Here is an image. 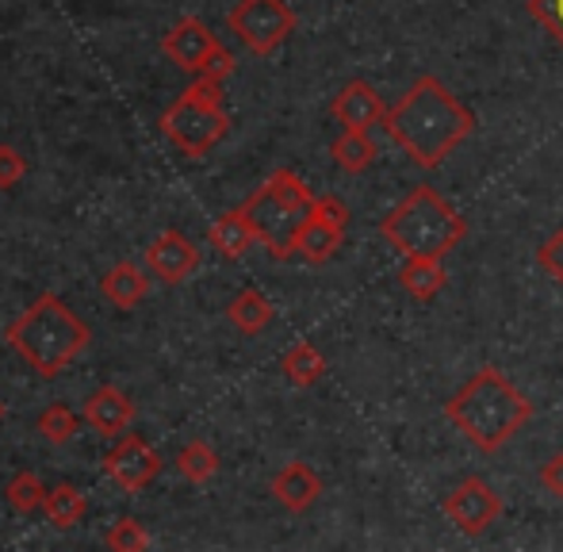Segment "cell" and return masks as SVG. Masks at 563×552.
I'll use <instances>...</instances> for the list:
<instances>
[{
  "mask_svg": "<svg viewBox=\"0 0 563 552\" xmlns=\"http://www.w3.org/2000/svg\"><path fill=\"white\" fill-rule=\"evenodd\" d=\"M384 131L395 146L418 165V169H438L441 162L475 131L472 108H464L445 81L438 77H418L407 97L387 108Z\"/></svg>",
  "mask_w": 563,
  "mask_h": 552,
  "instance_id": "6da1fadb",
  "label": "cell"
},
{
  "mask_svg": "<svg viewBox=\"0 0 563 552\" xmlns=\"http://www.w3.org/2000/svg\"><path fill=\"white\" fill-rule=\"evenodd\" d=\"M449 422L483 453H498L533 418V404L498 368H479L445 404Z\"/></svg>",
  "mask_w": 563,
  "mask_h": 552,
  "instance_id": "7a4b0ae2",
  "label": "cell"
},
{
  "mask_svg": "<svg viewBox=\"0 0 563 552\" xmlns=\"http://www.w3.org/2000/svg\"><path fill=\"white\" fill-rule=\"evenodd\" d=\"M4 338L38 376L54 380V376H62L85 350H89L92 330L69 311L66 299H58L54 291H43V296L8 327Z\"/></svg>",
  "mask_w": 563,
  "mask_h": 552,
  "instance_id": "3957f363",
  "label": "cell"
},
{
  "mask_svg": "<svg viewBox=\"0 0 563 552\" xmlns=\"http://www.w3.org/2000/svg\"><path fill=\"white\" fill-rule=\"evenodd\" d=\"M379 234L402 257H445L464 242L467 223L433 185H415L379 219Z\"/></svg>",
  "mask_w": 563,
  "mask_h": 552,
  "instance_id": "277c9868",
  "label": "cell"
},
{
  "mask_svg": "<svg viewBox=\"0 0 563 552\" xmlns=\"http://www.w3.org/2000/svg\"><path fill=\"white\" fill-rule=\"evenodd\" d=\"M238 211L253 227L261 246H268L276 262H288L296 254V234L314 211V196L291 169H276Z\"/></svg>",
  "mask_w": 563,
  "mask_h": 552,
  "instance_id": "5b68a950",
  "label": "cell"
},
{
  "mask_svg": "<svg viewBox=\"0 0 563 552\" xmlns=\"http://www.w3.org/2000/svg\"><path fill=\"white\" fill-rule=\"evenodd\" d=\"M162 135L188 157H203L208 150H216L230 131V115L223 108V81L211 77H196V85H188L177 100L169 104V112L162 115Z\"/></svg>",
  "mask_w": 563,
  "mask_h": 552,
  "instance_id": "8992f818",
  "label": "cell"
},
{
  "mask_svg": "<svg viewBox=\"0 0 563 552\" xmlns=\"http://www.w3.org/2000/svg\"><path fill=\"white\" fill-rule=\"evenodd\" d=\"M227 27L265 58L296 35V12L284 0H238L227 15Z\"/></svg>",
  "mask_w": 563,
  "mask_h": 552,
  "instance_id": "52a82bcc",
  "label": "cell"
},
{
  "mask_svg": "<svg viewBox=\"0 0 563 552\" xmlns=\"http://www.w3.org/2000/svg\"><path fill=\"white\" fill-rule=\"evenodd\" d=\"M445 515L460 533L479 538V533H487L498 522L503 499H498V492L483 476H467L445 495Z\"/></svg>",
  "mask_w": 563,
  "mask_h": 552,
  "instance_id": "ba28073f",
  "label": "cell"
},
{
  "mask_svg": "<svg viewBox=\"0 0 563 552\" xmlns=\"http://www.w3.org/2000/svg\"><path fill=\"white\" fill-rule=\"evenodd\" d=\"M104 476L115 479L123 492H142V487H150L157 476H162V456H157L142 438L126 433V438L115 441L112 453L104 456Z\"/></svg>",
  "mask_w": 563,
  "mask_h": 552,
  "instance_id": "9c48e42d",
  "label": "cell"
},
{
  "mask_svg": "<svg viewBox=\"0 0 563 552\" xmlns=\"http://www.w3.org/2000/svg\"><path fill=\"white\" fill-rule=\"evenodd\" d=\"M219 46V38L211 35V27L203 20H196V15H188V20H180L177 27L165 31L162 38V51L165 58L173 62V66L188 69V74H200V66L208 62V54Z\"/></svg>",
  "mask_w": 563,
  "mask_h": 552,
  "instance_id": "30bf717a",
  "label": "cell"
},
{
  "mask_svg": "<svg viewBox=\"0 0 563 552\" xmlns=\"http://www.w3.org/2000/svg\"><path fill=\"white\" fill-rule=\"evenodd\" d=\"M146 265L162 276L165 284H185L188 276L200 269V250L192 239L180 231H162L146 250Z\"/></svg>",
  "mask_w": 563,
  "mask_h": 552,
  "instance_id": "8fae6325",
  "label": "cell"
},
{
  "mask_svg": "<svg viewBox=\"0 0 563 552\" xmlns=\"http://www.w3.org/2000/svg\"><path fill=\"white\" fill-rule=\"evenodd\" d=\"M330 112H334V120L345 131H368V128H376V123H384L387 108H384V97H379L368 81H349L334 97Z\"/></svg>",
  "mask_w": 563,
  "mask_h": 552,
  "instance_id": "7c38bea8",
  "label": "cell"
},
{
  "mask_svg": "<svg viewBox=\"0 0 563 552\" xmlns=\"http://www.w3.org/2000/svg\"><path fill=\"white\" fill-rule=\"evenodd\" d=\"M273 495H276V503H280L284 510H291V515H303V510H311L314 503H319L322 479L314 476V468H307L303 461H291L273 476Z\"/></svg>",
  "mask_w": 563,
  "mask_h": 552,
  "instance_id": "4fadbf2b",
  "label": "cell"
},
{
  "mask_svg": "<svg viewBox=\"0 0 563 552\" xmlns=\"http://www.w3.org/2000/svg\"><path fill=\"white\" fill-rule=\"evenodd\" d=\"M85 422H89L100 438H119V433H126V426L134 422V404L119 388L104 384V388H97L85 399Z\"/></svg>",
  "mask_w": 563,
  "mask_h": 552,
  "instance_id": "5bb4252c",
  "label": "cell"
},
{
  "mask_svg": "<svg viewBox=\"0 0 563 552\" xmlns=\"http://www.w3.org/2000/svg\"><path fill=\"white\" fill-rule=\"evenodd\" d=\"M146 291H150L146 273L131 262H119L115 269H108L104 280H100V296H104L108 303H115L119 311H134V307L146 299Z\"/></svg>",
  "mask_w": 563,
  "mask_h": 552,
  "instance_id": "9a60e30c",
  "label": "cell"
},
{
  "mask_svg": "<svg viewBox=\"0 0 563 552\" xmlns=\"http://www.w3.org/2000/svg\"><path fill=\"white\" fill-rule=\"evenodd\" d=\"M341 239H345V231L334 223H327V219L311 216L303 223V231L296 234V254L303 257V262L311 265H327L330 257L341 250Z\"/></svg>",
  "mask_w": 563,
  "mask_h": 552,
  "instance_id": "2e32d148",
  "label": "cell"
},
{
  "mask_svg": "<svg viewBox=\"0 0 563 552\" xmlns=\"http://www.w3.org/2000/svg\"><path fill=\"white\" fill-rule=\"evenodd\" d=\"M445 269H441V257H407L399 269V284L410 299H433L441 288H445Z\"/></svg>",
  "mask_w": 563,
  "mask_h": 552,
  "instance_id": "e0dca14e",
  "label": "cell"
},
{
  "mask_svg": "<svg viewBox=\"0 0 563 552\" xmlns=\"http://www.w3.org/2000/svg\"><path fill=\"white\" fill-rule=\"evenodd\" d=\"M208 242L227 257V262H238V257H245V250L257 242V234H253V227L245 223L242 211H227V216H219L216 223H211Z\"/></svg>",
  "mask_w": 563,
  "mask_h": 552,
  "instance_id": "ac0fdd59",
  "label": "cell"
},
{
  "mask_svg": "<svg viewBox=\"0 0 563 552\" xmlns=\"http://www.w3.org/2000/svg\"><path fill=\"white\" fill-rule=\"evenodd\" d=\"M273 303H268V296L265 291H257V288H245V291H238L234 299H230V307H227V319H230V327L234 330H242V334H261V330L273 322Z\"/></svg>",
  "mask_w": 563,
  "mask_h": 552,
  "instance_id": "d6986e66",
  "label": "cell"
},
{
  "mask_svg": "<svg viewBox=\"0 0 563 552\" xmlns=\"http://www.w3.org/2000/svg\"><path fill=\"white\" fill-rule=\"evenodd\" d=\"M280 368L296 388H314V384L327 376V357H322L311 342H296L288 353H284Z\"/></svg>",
  "mask_w": 563,
  "mask_h": 552,
  "instance_id": "ffe728a7",
  "label": "cell"
},
{
  "mask_svg": "<svg viewBox=\"0 0 563 552\" xmlns=\"http://www.w3.org/2000/svg\"><path fill=\"white\" fill-rule=\"evenodd\" d=\"M330 154H334L338 169L364 173L372 162H376V142L368 139V131H341L334 139V146H330Z\"/></svg>",
  "mask_w": 563,
  "mask_h": 552,
  "instance_id": "44dd1931",
  "label": "cell"
},
{
  "mask_svg": "<svg viewBox=\"0 0 563 552\" xmlns=\"http://www.w3.org/2000/svg\"><path fill=\"white\" fill-rule=\"evenodd\" d=\"M85 510H89V499H85L74 484H58L46 495V518H51L58 530H74L85 518Z\"/></svg>",
  "mask_w": 563,
  "mask_h": 552,
  "instance_id": "7402d4cb",
  "label": "cell"
},
{
  "mask_svg": "<svg viewBox=\"0 0 563 552\" xmlns=\"http://www.w3.org/2000/svg\"><path fill=\"white\" fill-rule=\"evenodd\" d=\"M177 468H180V476H185L188 484H208V479L219 472V453L208 445V441L196 438V441H188V445L180 449Z\"/></svg>",
  "mask_w": 563,
  "mask_h": 552,
  "instance_id": "603a6c76",
  "label": "cell"
},
{
  "mask_svg": "<svg viewBox=\"0 0 563 552\" xmlns=\"http://www.w3.org/2000/svg\"><path fill=\"white\" fill-rule=\"evenodd\" d=\"M4 495H8V507H12L15 515H35V510H46L51 487H46L35 472H20V476H12V484H8Z\"/></svg>",
  "mask_w": 563,
  "mask_h": 552,
  "instance_id": "cb8c5ba5",
  "label": "cell"
},
{
  "mask_svg": "<svg viewBox=\"0 0 563 552\" xmlns=\"http://www.w3.org/2000/svg\"><path fill=\"white\" fill-rule=\"evenodd\" d=\"M38 433H43L51 445H69L77 433V415L66 404H51L38 415Z\"/></svg>",
  "mask_w": 563,
  "mask_h": 552,
  "instance_id": "d4e9b609",
  "label": "cell"
},
{
  "mask_svg": "<svg viewBox=\"0 0 563 552\" xmlns=\"http://www.w3.org/2000/svg\"><path fill=\"white\" fill-rule=\"evenodd\" d=\"M104 545L115 552H142V549H150V533H146V526H139L134 518H119L112 530H108Z\"/></svg>",
  "mask_w": 563,
  "mask_h": 552,
  "instance_id": "484cf974",
  "label": "cell"
},
{
  "mask_svg": "<svg viewBox=\"0 0 563 552\" xmlns=\"http://www.w3.org/2000/svg\"><path fill=\"white\" fill-rule=\"evenodd\" d=\"M529 15L563 46V0H529Z\"/></svg>",
  "mask_w": 563,
  "mask_h": 552,
  "instance_id": "4316f807",
  "label": "cell"
},
{
  "mask_svg": "<svg viewBox=\"0 0 563 552\" xmlns=\"http://www.w3.org/2000/svg\"><path fill=\"white\" fill-rule=\"evenodd\" d=\"M537 265H541L544 273L552 276V280L563 284V227L556 234H549V239L541 242V250H537Z\"/></svg>",
  "mask_w": 563,
  "mask_h": 552,
  "instance_id": "83f0119b",
  "label": "cell"
},
{
  "mask_svg": "<svg viewBox=\"0 0 563 552\" xmlns=\"http://www.w3.org/2000/svg\"><path fill=\"white\" fill-rule=\"evenodd\" d=\"M27 173V162L15 146H0V188H15Z\"/></svg>",
  "mask_w": 563,
  "mask_h": 552,
  "instance_id": "f1b7e54d",
  "label": "cell"
},
{
  "mask_svg": "<svg viewBox=\"0 0 563 552\" xmlns=\"http://www.w3.org/2000/svg\"><path fill=\"white\" fill-rule=\"evenodd\" d=\"M230 74H234V54H230L227 46L219 43L216 51L208 54V62H203L200 74H196V77H211V81H227Z\"/></svg>",
  "mask_w": 563,
  "mask_h": 552,
  "instance_id": "f546056e",
  "label": "cell"
},
{
  "mask_svg": "<svg viewBox=\"0 0 563 552\" xmlns=\"http://www.w3.org/2000/svg\"><path fill=\"white\" fill-rule=\"evenodd\" d=\"M311 216L327 219V223L341 227V231L349 227V208L338 200V196H314V211H311Z\"/></svg>",
  "mask_w": 563,
  "mask_h": 552,
  "instance_id": "4dcf8cb0",
  "label": "cell"
},
{
  "mask_svg": "<svg viewBox=\"0 0 563 552\" xmlns=\"http://www.w3.org/2000/svg\"><path fill=\"white\" fill-rule=\"evenodd\" d=\"M541 487L549 495H556V499H563V453L549 456V461L541 464Z\"/></svg>",
  "mask_w": 563,
  "mask_h": 552,
  "instance_id": "1f68e13d",
  "label": "cell"
},
{
  "mask_svg": "<svg viewBox=\"0 0 563 552\" xmlns=\"http://www.w3.org/2000/svg\"><path fill=\"white\" fill-rule=\"evenodd\" d=\"M0 418H4V404H0Z\"/></svg>",
  "mask_w": 563,
  "mask_h": 552,
  "instance_id": "d6a6232c",
  "label": "cell"
}]
</instances>
